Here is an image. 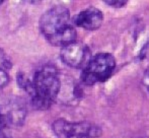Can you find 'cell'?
<instances>
[{
	"label": "cell",
	"instance_id": "obj_1",
	"mask_svg": "<svg viewBox=\"0 0 149 138\" xmlns=\"http://www.w3.org/2000/svg\"><path fill=\"white\" fill-rule=\"evenodd\" d=\"M40 28L45 38L54 46L64 47L76 41V30L66 7L56 6L43 14Z\"/></svg>",
	"mask_w": 149,
	"mask_h": 138
},
{
	"label": "cell",
	"instance_id": "obj_2",
	"mask_svg": "<svg viewBox=\"0 0 149 138\" xmlns=\"http://www.w3.org/2000/svg\"><path fill=\"white\" fill-rule=\"evenodd\" d=\"M61 82L54 68L47 67L36 73L29 95L31 104L38 110H47L56 100Z\"/></svg>",
	"mask_w": 149,
	"mask_h": 138
},
{
	"label": "cell",
	"instance_id": "obj_3",
	"mask_svg": "<svg viewBox=\"0 0 149 138\" xmlns=\"http://www.w3.org/2000/svg\"><path fill=\"white\" fill-rule=\"evenodd\" d=\"M116 68V60L109 53H100L93 56L83 69L81 78L87 85L104 82L112 75Z\"/></svg>",
	"mask_w": 149,
	"mask_h": 138
},
{
	"label": "cell",
	"instance_id": "obj_4",
	"mask_svg": "<svg viewBox=\"0 0 149 138\" xmlns=\"http://www.w3.org/2000/svg\"><path fill=\"white\" fill-rule=\"evenodd\" d=\"M57 138H97L102 135L98 126L89 122H68L59 119L53 124Z\"/></svg>",
	"mask_w": 149,
	"mask_h": 138
},
{
	"label": "cell",
	"instance_id": "obj_5",
	"mask_svg": "<svg viewBox=\"0 0 149 138\" xmlns=\"http://www.w3.org/2000/svg\"><path fill=\"white\" fill-rule=\"evenodd\" d=\"M91 58V53L88 47L76 41L62 47L61 50L62 61L72 68L84 69Z\"/></svg>",
	"mask_w": 149,
	"mask_h": 138
},
{
	"label": "cell",
	"instance_id": "obj_6",
	"mask_svg": "<svg viewBox=\"0 0 149 138\" xmlns=\"http://www.w3.org/2000/svg\"><path fill=\"white\" fill-rule=\"evenodd\" d=\"M102 20H104L102 12L94 7H90L79 12L73 18V24L84 30L94 31L100 28Z\"/></svg>",
	"mask_w": 149,
	"mask_h": 138
},
{
	"label": "cell",
	"instance_id": "obj_7",
	"mask_svg": "<svg viewBox=\"0 0 149 138\" xmlns=\"http://www.w3.org/2000/svg\"><path fill=\"white\" fill-rule=\"evenodd\" d=\"M9 82V76L3 68L0 67V87L5 86Z\"/></svg>",
	"mask_w": 149,
	"mask_h": 138
},
{
	"label": "cell",
	"instance_id": "obj_8",
	"mask_svg": "<svg viewBox=\"0 0 149 138\" xmlns=\"http://www.w3.org/2000/svg\"><path fill=\"white\" fill-rule=\"evenodd\" d=\"M107 4L113 6V7L120 8L122 6H124L128 2V0H104Z\"/></svg>",
	"mask_w": 149,
	"mask_h": 138
},
{
	"label": "cell",
	"instance_id": "obj_9",
	"mask_svg": "<svg viewBox=\"0 0 149 138\" xmlns=\"http://www.w3.org/2000/svg\"><path fill=\"white\" fill-rule=\"evenodd\" d=\"M0 67L3 68V69L10 67L9 61H8L7 58L5 57V55H4V54L2 53L1 51H0Z\"/></svg>",
	"mask_w": 149,
	"mask_h": 138
},
{
	"label": "cell",
	"instance_id": "obj_10",
	"mask_svg": "<svg viewBox=\"0 0 149 138\" xmlns=\"http://www.w3.org/2000/svg\"><path fill=\"white\" fill-rule=\"evenodd\" d=\"M143 83H144V85L146 86V89L149 91V67L147 68V70L145 71V73H144Z\"/></svg>",
	"mask_w": 149,
	"mask_h": 138
},
{
	"label": "cell",
	"instance_id": "obj_11",
	"mask_svg": "<svg viewBox=\"0 0 149 138\" xmlns=\"http://www.w3.org/2000/svg\"><path fill=\"white\" fill-rule=\"evenodd\" d=\"M3 127V117H2V111L0 109V128Z\"/></svg>",
	"mask_w": 149,
	"mask_h": 138
},
{
	"label": "cell",
	"instance_id": "obj_12",
	"mask_svg": "<svg viewBox=\"0 0 149 138\" xmlns=\"http://www.w3.org/2000/svg\"><path fill=\"white\" fill-rule=\"evenodd\" d=\"M2 2H3V0H0V4H1V3H2Z\"/></svg>",
	"mask_w": 149,
	"mask_h": 138
},
{
	"label": "cell",
	"instance_id": "obj_13",
	"mask_svg": "<svg viewBox=\"0 0 149 138\" xmlns=\"http://www.w3.org/2000/svg\"><path fill=\"white\" fill-rule=\"evenodd\" d=\"M139 138H149V137H139Z\"/></svg>",
	"mask_w": 149,
	"mask_h": 138
}]
</instances>
